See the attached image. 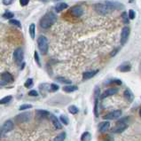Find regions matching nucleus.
<instances>
[{
	"mask_svg": "<svg viewBox=\"0 0 141 141\" xmlns=\"http://www.w3.org/2000/svg\"><path fill=\"white\" fill-rule=\"evenodd\" d=\"M32 108V105H29V104H23V105H21V107L19 108L20 111H23V110L26 109H30Z\"/></svg>",
	"mask_w": 141,
	"mask_h": 141,
	"instance_id": "f704fd0d",
	"label": "nucleus"
},
{
	"mask_svg": "<svg viewBox=\"0 0 141 141\" xmlns=\"http://www.w3.org/2000/svg\"><path fill=\"white\" fill-rule=\"evenodd\" d=\"M78 90V87L76 86V85H66V86L63 87V91L65 92H67V93H70V92H74V91H77Z\"/></svg>",
	"mask_w": 141,
	"mask_h": 141,
	"instance_id": "aec40b11",
	"label": "nucleus"
},
{
	"mask_svg": "<svg viewBox=\"0 0 141 141\" xmlns=\"http://www.w3.org/2000/svg\"><path fill=\"white\" fill-rule=\"evenodd\" d=\"M118 91V89L117 88H110V89H108L107 91H105V92L102 93V95H101L100 99H106L107 97H109V96H113V95H114L116 92Z\"/></svg>",
	"mask_w": 141,
	"mask_h": 141,
	"instance_id": "ddd939ff",
	"label": "nucleus"
},
{
	"mask_svg": "<svg viewBox=\"0 0 141 141\" xmlns=\"http://www.w3.org/2000/svg\"><path fill=\"white\" fill-rule=\"evenodd\" d=\"M1 80L5 82L6 84H9V83H13L14 79H13V76L9 72H4L1 75Z\"/></svg>",
	"mask_w": 141,
	"mask_h": 141,
	"instance_id": "2eb2a0df",
	"label": "nucleus"
},
{
	"mask_svg": "<svg viewBox=\"0 0 141 141\" xmlns=\"http://www.w3.org/2000/svg\"><path fill=\"white\" fill-rule=\"evenodd\" d=\"M59 121L63 122V123H64L65 125H67L68 123H69V120H68L67 116L64 115V114H61V115L59 116Z\"/></svg>",
	"mask_w": 141,
	"mask_h": 141,
	"instance_id": "2f4dec72",
	"label": "nucleus"
},
{
	"mask_svg": "<svg viewBox=\"0 0 141 141\" xmlns=\"http://www.w3.org/2000/svg\"><path fill=\"white\" fill-rule=\"evenodd\" d=\"M56 21H57V15L53 12H48L40 20V26L44 29H47L51 26H53L56 22Z\"/></svg>",
	"mask_w": 141,
	"mask_h": 141,
	"instance_id": "f257e3e1",
	"label": "nucleus"
},
{
	"mask_svg": "<svg viewBox=\"0 0 141 141\" xmlns=\"http://www.w3.org/2000/svg\"><path fill=\"white\" fill-rule=\"evenodd\" d=\"M29 2V0H20V3H21V6H26Z\"/></svg>",
	"mask_w": 141,
	"mask_h": 141,
	"instance_id": "c03bdc74",
	"label": "nucleus"
},
{
	"mask_svg": "<svg viewBox=\"0 0 141 141\" xmlns=\"http://www.w3.org/2000/svg\"><path fill=\"white\" fill-rule=\"evenodd\" d=\"M59 85L56 84H52L50 85V89H51V91H57L58 90H59Z\"/></svg>",
	"mask_w": 141,
	"mask_h": 141,
	"instance_id": "58836bf2",
	"label": "nucleus"
},
{
	"mask_svg": "<svg viewBox=\"0 0 141 141\" xmlns=\"http://www.w3.org/2000/svg\"><path fill=\"white\" fill-rule=\"evenodd\" d=\"M14 128V123L12 120H7L4 122V124L0 127V134L4 136L7 132H10L11 131H13Z\"/></svg>",
	"mask_w": 141,
	"mask_h": 141,
	"instance_id": "20e7f679",
	"label": "nucleus"
},
{
	"mask_svg": "<svg viewBox=\"0 0 141 141\" xmlns=\"http://www.w3.org/2000/svg\"><path fill=\"white\" fill-rule=\"evenodd\" d=\"M127 126H128V124H124V123H116V125L112 129L111 131L114 134H120L126 130Z\"/></svg>",
	"mask_w": 141,
	"mask_h": 141,
	"instance_id": "9b49d317",
	"label": "nucleus"
},
{
	"mask_svg": "<svg viewBox=\"0 0 141 141\" xmlns=\"http://www.w3.org/2000/svg\"><path fill=\"white\" fill-rule=\"evenodd\" d=\"M28 31H29V35H30V36H31L32 39H35V36H36V25L34 23L30 24Z\"/></svg>",
	"mask_w": 141,
	"mask_h": 141,
	"instance_id": "4be33fe9",
	"label": "nucleus"
},
{
	"mask_svg": "<svg viewBox=\"0 0 141 141\" xmlns=\"http://www.w3.org/2000/svg\"><path fill=\"white\" fill-rule=\"evenodd\" d=\"M118 69H119V71H121V72H129V71H131V66L129 63H124L118 67Z\"/></svg>",
	"mask_w": 141,
	"mask_h": 141,
	"instance_id": "412c9836",
	"label": "nucleus"
},
{
	"mask_svg": "<svg viewBox=\"0 0 141 141\" xmlns=\"http://www.w3.org/2000/svg\"><path fill=\"white\" fill-rule=\"evenodd\" d=\"M112 83L113 84H118V85H122V81L121 80H119V79H114V80H113L112 81Z\"/></svg>",
	"mask_w": 141,
	"mask_h": 141,
	"instance_id": "a18cd8bd",
	"label": "nucleus"
},
{
	"mask_svg": "<svg viewBox=\"0 0 141 141\" xmlns=\"http://www.w3.org/2000/svg\"><path fill=\"white\" fill-rule=\"evenodd\" d=\"M9 23L11 24V25H13V26H16V27L18 28H21V22H20L18 20H15V19H10V21H9Z\"/></svg>",
	"mask_w": 141,
	"mask_h": 141,
	"instance_id": "c756f323",
	"label": "nucleus"
},
{
	"mask_svg": "<svg viewBox=\"0 0 141 141\" xmlns=\"http://www.w3.org/2000/svg\"><path fill=\"white\" fill-rule=\"evenodd\" d=\"M119 50H120V48H115L114 50H113L111 52V53H110V56H111V57H114V56H115L116 53L119 52Z\"/></svg>",
	"mask_w": 141,
	"mask_h": 141,
	"instance_id": "37998d69",
	"label": "nucleus"
},
{
	"mask_svg": "<svg viewBox=\"0 0 141 141\" xmlns=\"http://www.w3.org/2000/svg\"><path fill=\"white\" fill-rule=\"evenodd\" d=\"M36 118L38 119H46L47 117H49L50 113L47 110H42V109H38L36 111Z\"/></svg>",
	"mask_w": 141,
	"mask_h": 141,
	"instance_id": "4468645a",
	"label": "nucleus"
},
{
	"mask_svg": "<svg viewBox=\"0 0 141 141\" xmlns=\"http://www.w3.org/2000/svg\"><path fill=\"white\" fill-rule=\"evenodd\" d=\"M69 13L75 18H79L84 13V10L80 5H75L69 9Z\"/></svg>",
	"mask_w": 141,
	"mask_h": 141,
	"instance_id": "1a4fd4ad",
	"label": "nucleus"
},
{
	"mask_svg": "<svg viewBox=\"0 0 141 141\" xmlns=\"http://www.w3.org/2000/svg\"><path fill=\"white\" fill-rule=\"evenodd\" d=\"M68 112L72 114H76L78 112H79V109H78V108L76 106L72 105V106H69V107H68Z\"/></svg>",
	"mask_w": 141,
	"mask_h": 141,
	"instance_id": "a878e982",
	"label": "nucleus"
},
{
	"mask_svg": "<svg viewBox=\"0 0 141 141\" xmlns=\"http://www.w3.org/2000/svg\"><path fill=\"white\" fill-rule=\"evenodd\" d=\"M13 99V97L9 95V96H6V97H4L3 99H0V104L1 105H4V104H7L9 101H11V99Z\"/></svg>",
	"mask_w": 141,
	"mask_h": 141,
	"instance_id": "c85d7f7f",
	"label": "nucleus"
},
{
	"mask_svg": "<svg viewBox=\"0 0 141 141\" xmlns=\"http://www.w3.org/2000/svg\"><path fill=\"white\" fill-rule=\"evenodd\" d=\"M54 1H59V0H54Z\"/></svg>",
	"mask_w": 141,
	"mask_h": 141,
	"instance_id": "09e8293b",
	"label": "nucleus"
},
{
	"mask_svg": "<svg viewBox=\"0 0 141 141\" xmlns=\"http://www.w3.org/2000/svg\"><path fill=\"white\" fill-rule=\"evenodd\" d=\"M24 59V54H23V50L21 47H18V48L15 49L14 53H13V59L15 60L16 64L20 65V64L22 63Z\"/></svg>",
	"mask_w": 141,
	"mask_h": 141,
	"instance_id": "423d86ee",
	"label": "nucleus"
},
{
	"mask_svg": "<svg viewBox=\"0 0 141 141\" xmlns=\"http://www.w3.org/2000/svg\"><path fill=\"white\" fill-rule=\"evenodd\" d=\"M14 2V0H2V3L4 5H10Z\"/></svg>",
	"mask_w": 141,
	"mask_h": 141,
	"instance_id": "79ce46f5",
	"label": "nucleus"
},
{
	"mask_svg": "<svg viewBox=\"0 0 141 141\" xmlns=\"http://www.w3.org/2000/svg\"><path fill=\"white\" fill-rule=\"evenodd\" d=\"M3 17H4V19H13V17H14V14L13 13H11V12H5V13L3 14Z\"/></svg>",
	"mask_w": 141,
	"mask_h": 141,
	"instance_id": "72a5a7b5",
	"label": "nucleus"
},
{
	"mask_svg": "<svg viewBox=\"0 0 141 141\" xmlns=\"http://www.w3.org/2000/svg\"><path fill=\"white\" fill-rule=\"evenodd\" d=\"M66 137H67V134H66V132H61V133H59V134L58 135L57 137L55 138L53 141H65Z\"/></svg>",
	"mask_w": 141,
	"mask_h": 141,
	"instance_id": "bb28decb",
	"label": "nucleus"
},
{
	"mask_svg": "<svg viewBox=\"0 0 141 141\" xmlns=\"http://www.w3.org/2000/svg\"><path fill=\"white\" fill-rule=\"evenodd\" d=\"M91 135L88 131H85L82 134L81 136V141H91Z\"/></svg>",
	"mask_w": 141,
	"mask_h": 141,
	"instance_id": "5701e85b",
	"label": "nucleus"
},
{
	"mask_svg": "<svg viewBox=\"0 0 141 141\" xmlns=\"http://www.w3.org/2000/svg\"><path fill=\"white\" fill-rule=\"evenodd\" d=\"M128 16H129V19H130V20H134V19H135V16H136V13H135V12L132 10V9H131V10H129Z\"/></svg>",
	"mask_w": 141,
	"mask_h": 141,
	"instance_id": "4c0bfd02",
	"label": "nucleus"
},
{
	"mask_svg": "<svg viewBox=\"0 0 141 141\" xmlns=\"http://www.w3.org/2000/svg\"><path fill=\"white\" fill-rule=\"evenodd\" d=\"M122 21H123V23L124 24H129L130 23V19H129V16H128V13L126 12H122Z\"/></svg>",
	"mask_w": 141,
	"mask_h": 141,
	"instance_id": "cd10ccee",
	"label": "nucleus"
},
{
	"mask_svg": "<svg viewBox=\"0 0 141 141\" xmlns=\"http://www.w3.org/2000/svg\"><path fill=\"white\" fill-rule=\"evenodd\" d=\"M99 73V70H91V71H86L83 74V79L84 80H88L91 79L93 76H95L96 75Z\"/></svg>",
	"mask_w": 141,
	"mask_h": 141,
	"instance_id": "dca6fc26",
	"label": "nucleus"
},
{
	"mask_svg": "<svg viewBox=\"0 0 141 141\" xmlns=\"http://www.w3.org/2000/svg\"><path fill=\"white\" fill-rule=\"evenodd\" d=\"M37 45L41 53L42 54H46L47 52H48V40H47L46 36H43V35L38 36Z\"/></svg>",
	"mask_w": 141,
	"mask_h": 141,
	"instance_id": "f03ea898",
	"label": "nucleus"
},
{
	"mask_svg": "<svg viewBox=\"0 0 141 141\" xmlns=\"http://www.w3.org/2000/svg\"><path fill=\"white\" fill-rule=\"evenodd\" d=\"M67 7H68V4H66V3H59V4H57L55 5L54 10L56 11V12H58V13H59L61 11L67 9Z\"/></svg>",
	"mask_w": 141,
	"mask_h": 141,
	"instance_id": "6ab92c4d",
	"label": "nucleus"
},
{
	"mask_svg": "<svg viewBox=\"0 0 141 141\" xmlns=\"http://www.w3.org/2000/svg\"><path fill=\"white\" fill-rule=\"evenodd\" d=\"M31 117H32L31 113H29V112H24V113H21V114L16 115L15 121L18 123H24V122H28V121H30Z\"/></svg>",
	"mask_w": 141,
	"mask_h": 141,
	"instance_id": "39448f33",
	"label": "nucleus"
},
{
	"mask_svg": "<svg viewBox=\"0 0 141 141\" xmlns=\"http://www.w3.org/2000/svg\"><path fill=\"white\" fill-rule=\"evenodd\" d=\"M99 131L101 133H104L105 131H107L108 130V128L110 127V122L108 121H106V122H102L100 123H99Z\"/></svg>",
	"mask_w": 141,
	"mask_h": 141,
	"instance_id": "a211bd4d",
	"label": "nucleus"
},
{
	"mask_svg": "<svg viewBox=\"0 0 141 141\" xmlns=\"http://www.w3.org/2000/svg\"><path fill=\"white\" fill-rule=\"evenodd\" d=\"M130 31H131V29L128 26H124L122 28V33H121V44H122V45H124L128 41V38L130 36Z\"/></svg>",
	"mask_w": 141,
	"mask_h": 141,
	"instance_id": "6e6552de",
	"label": "nucleus"
},
{
	"mask_svg": "<svg viewBox=\"0 0 141 141\" xmlns=\"http://www.w3.org/2000/svg\"><path fill=\"white\" fill-rule=\"evenodd\" d=\"M95 100H94V114L96 117L99 116V98H94Z\"/></svg>",
	"mask_w": 141,
	"mask_h": 141,
	"instance_id": "b1692460",
	"label": "nucleus"
},
{
	"mask_svg": "<svg viewBox=\"0 0 141 141\" xmlns=\"http://www.w3.org/2000/svg\"><path fill=\"white\" fill-rule=\"evenodd\" d=\"M93 8H94L95 12H97V13L100 15H106V14H108V13H111V12H113V11L109 8V6H108V4H102V3L95 4Z\"/></svg>",
	"mask_w": 141,
	"mask_h": 141,
	"instance_id": "7ed1b4c3",
	"label": "nucleus"
},
{
	"mask_svg": "<svg viewBox=\"0 0 141 141\" xmlns=\"http://www.w3.org/2000/svg\"><path fill=\"white\" fill-rule=\"evenodd\" d=\"M1 137H2V135H1V134H0V139H1Z\"/></svg>",
	"mask_w": 141,
	"mask_h": 141,
	"instance_id": "de8ad7c7",
	"label": "nucleus"
},
{
	"mask_svg": "<svg viewBox=\"0 0 141 141\" xmlns=\"http://www.w3.org/2000/svg\"><path fill=\"white\" fill-rule=\"evenodd\" d=\"M50 120L51 122H53V126L55 127L56 129H58V130H60V129H62V124H61L60 121H59V119H58V117H56V116L54 115V114H50Z\"/></svg>",
	"mask_w": 141,
	"mask_h": 141,
	"instance_id": "f8f14e48",
	"label": "nucleus"
},
{
	"mask_svg": "<svg viewBox=\"0 0 141 141\" xmlns=\"http://www.w3.org/2000/svg\"><path fill=\"white\" fill-rule=\"evenodd\" d=\"M41 1H44V2H46V1H48V0H41Z\"/></svg>",
	"mask_w": 141,
	"mask_h": 141,
	"instance_id": "49530a36",
	"label": "nucleus"
},
{
	"mask_svg": "<svg viewBox=\"0 0 141 141\" xmlns=\"http://www.w3.org/2000/svg\"><path fill=\"white\" fill-rule=\"evenodd\" d=\"M122 110L118 109V110H114V111H112L108 114H107L106 115H104L103 119L106 121H109V120H115V119H118L119 117L122 116Z\"/></svg>",
	"mask_w": 141,
	"mask_h": 141,
	"instance_id": "0eeeda50",
	"label": "nucleus"
},
{
	"mask_svg": "<svg viewBox=\"0 0 141 141\" xmlns=\"http://www.w3.org/2000/svg\"><path fill=\"white\" fill-rule=\"evenodd\" d=\"M28 95H29V96H31V97H37L38 92L36 91V90H31V91L28 92Z\"/></svg>",
	"mask_w": 141,
	"mask_h": 141,
	"instance_id": "a19ab883",
	"label": "nucleus"
},
{
	"mask_svg": "<svg viewBox=\"0 0 141 141\" xmlns=\"http://www.w3.org/2000/svg\"><path fill=\"white\" fill-rule=\"evenodd\" d=\"M34 58H35V60L36 61V63H37V65L39 66V67H41V62H40V58H39V55H38L37 52H35V53H34Z\"/></svg>",
	"mask_w": 141,
	"mask_h": 141,
	"instance_id": "e433bc0d",
	"label": "nucleus"
},
{
	"mask_svg": "<svg viewBox=\"0 0 141 141\" xmlns=\"http://www.w3.org/2000/svg\"><path fill=\"white\" fill-rule=\"evenodd\" d=\"M102 141H114V137L112 135H106Z\"/></svg>",
	"mask_w": 141,
	"mask_h": 141,
	"instance_id": "ea45409f",
	"label": "nucleus"
},
{
	"mask_svg": "<svg viewBox=\"0 0 141 141\" xmlns=\"http://www.w3.org/2000/svg\"><path fill=\"white\" fill-rule=\"evenodd\" d=\"M24 86H25L26 88H31V87L33 86V79H32V78H28L25 82V84H24Z\"/></svg>",
	"mask_w": 141,
	"mask_h": 141,
	"instance_id": "473e14b6",
	"label": "nucleus"
},
{
	"mask_svg": "<svg viewBox=\"0 0 141 141\" xmlns=\"http://www.w3.org/2000/svg\"><path fill=\"white\" fill-rule=\"evenodd\" d=\"M100 97V88L99 86H96L94 89V98Z\"/></svg>",
	"mask_w": 141,
	"mask_h": 141,
	"instance_id": "c9c22d12",
	"label": "nucleus"
},
{
	"mask_svg": "<svg viewBox=\"0 0 141 141\" xmlns=\"http://www.w3.org/2000/svg\"><path fill=\"white\" fill-rule=\"evenodd\" d=\"M56 80H57L59 83L63 84H72V82L70 80H68V79H67V78H65V77H62V76L56 77Z\"/></svg>",
	"mask_w": 141,
	"mask_h": 141,
	"instance_id": "393cba45",
	"label": "nucleus"
},
{
	"mask_svg": "<svg viewBox=\"0 0 141 141\" xmlns=\"http://www.w3.org/2000/svg\"><path fill=\"white\" fill-rule=\"evenodd\" d=\"M106 4H108L109 8L112 11L114 10H122V9L124 8V6L122 5V4L119 2H116V1H106L105 2Z\"/></svg>",
	"mask_w": 141,
	"mask_h": 141,
	"instance_id": "9d476101",
	"label": "nucleus"
},
{
	"mask_svg": "<svg viewBox=\"0 0 141 141\" xmlns=\"http://www.w3.org/2000/svg\"><path fill=\"white\" fill-rule=\"evenodd\" d=\"M123 97L125 98L127 101H129L130 103H131L133 100H134V94L132 93V91L130 90V89H126L123 92Z\"/></svg>",
	"mask_w": 141,
	"mask_h": 141,
	"instance_id": "f3484780",
	"label": "nucleus"
},
{
	"mask_svg": "<svg viewBox=\"0 0 141 141\" xmlns=\"http://www.w3.org/2000/svg\"><path fill=\"white\" fill-rule=\"evenodd\" d=\"M129 121H130V117L129 116H125V117H122L121 119L116 122V123H124V124H128Z\"/></svg>",
	"mask_w": 141,
	"mask_h": 141,
	"instance_id": "7c9ffc66",
	"label": "nucleus"
}]
</instances>
